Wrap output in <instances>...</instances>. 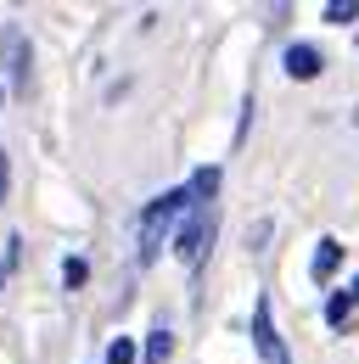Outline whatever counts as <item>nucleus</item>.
<instances>
[{
  "instance_id": "4468645a",
  "label": "nucleus",
  "mask_w": 359,
  "mask_h": 364,
  "mask_svg": "<svg viewBox=\"0 0 359 364\" xmlns=\"http://www.w3.org/2000/svg\"><path fill=\"white\" fill-rule=\"evenodd\" d=\"M354 303H359V280H354Z\"/></svg>"
},
{
  "instance_id": "6e6552de",
  "label": "nucleus",
  "mask_w": 359,
  "mask_h": 364,
  "mask_svg": "<svg viewBox=\"0 0 359 364\" xmlns=\"http://www.w3.org/2000/svg\"><path fill=\"white\" fill-rule=\"evenodd\" d=\"M348 314H354V291H337V297L326 303V319H331V325H348Z\"/></svg>"
},
{
  "instance_id": "20e7f679",
  "label": "nucleus",
  "mask_w": 359,
  "mask_h": 364,
  "mask_svg": "<svg viewBox=\"0 0 359 364\" xmlns=\"http://www.w3.org/2000/svg\"><path fill=\"white\" fill-rule=\"evenodd\" d=\"M0 50H6V68H11L17 90H28V50H23V34H17V28H6V34H0Z\"/></svg>"
},
{
  "instance_id": "9d476101",
  "label": "nucleus",
  "mask_w": 359,
  "mask_h": 364,
  "mask_svg": "<svg viewBox=\"0 0 359 364\" xmlns=\"http://www.w3.org/2000/svg\"><path fill=\"white\" fill-rule=\"evenodd\" d=\"M107 364H135V342H130V336H113V348H107Z\"/></svg>"
},
{
  "instance_id": "39448f33",
  "label": "nucleus",
  "mask_w": 359,
  "mask_h": 364,
  "mask_svg": "<svg viewBox=\"0 0 359 364\" xmlns=\"http://www.w3.org/2000/svg\"><path fill=\"white\" fill-rule=\"evenodd\" d=\"M286 73H292V79H314V73H320V50L314 46H292L286 50Z\"/></svg>"
},
{
  "instance_id": "f8f14e48",
  "label": "nucleus",
  "mask_w": 359,
  "mask_h": 364,
  "mask_svg": "<svg viewBox=\"0 0 359 364\" xmlns=\"http://www.w3.org/2000/svg\"><path fill=\"white\" fill-rule=\"evenodd\" d=\"M326 17H331V23H348V17H359V6H354V0H331Z\"/></svg>"
},
{
  "instance_id": "0eeeda50",
  "label": "nucleus",
  "mask_w": 359,
  "mask_h": 364,
  "mask_svg": "<svg viewBox=\"0 0 359 364\" xmlns=\"http://www.w3.org/2000/svg\"><path fill=\"white\" fill-rule=\"evenodd\" d=\"M214 191H219V168H197V180H191V202H197V208H208V202H214Z\"/></svg>"
},
{
  "instance_id": "423d86ee",
  "label": "nucleus",
  "mask_w": 359,
  "mask_h": 364,
  "mask_svg": "<svg viewBox=\"0 0 359 364\" xmlns=\"http://www.w3.org/2000/svg\"><path fill=\"white\" fill-rule=\"evenodd\" d=\"M337 264H343V241H320L314 247V280H331Z\"/></svg>"
},
{
  "instance_id": "ddd939ff",
  "label": "nucleus",
  "mask_w": 359,
  "mask_h": 364,
  "mask_svg": "<svg viewBox=\"0 0 359 364\" xmlns=\"http://www.w3.org/2000/svg\"><path fill=\"white\" fill-rule=\"evenodd\" d=\"M0 202H6V151H0Z\"/></svg>"
},
{
  "instance_id": "1a4fd4ad",
  "label": "nucleus",
  "mask_w": 359,
  "mask_h": 364,
  "mask_svg": "<svg viewBox=\"0 0 359 364\" xmlns=\"http://www.w3.org/2000/svg\"><path fill=\"white\" fill-rule=\"evenodd\" d=\"M146 364H169V331H163V325H157L152 342H146Z\"/></svg>"
},
{
  "instance_id": "f03ea898",
  "label": "nucleus",
  "mask_w": 359,
  "mask_h": 364,
  "mask_svg": "<svg viewBox=\"0 0 359 364\" xmlns=\"http://www.w3.org/2000/svg\"><path fill=\"white\" fill-rule=\"evenodd\" d=\"M208 241H214V213L208 208H197L191 213V225L180 230V264H202V252H208Z\"/></svg>"
},
{
  "instance_id": "7ed1b4c3",
  "label": "nucleus",
  "mask_w": 359,
  "mask_h": 364,
  "mask_svg": "<svg viewBox=\"0 0 359 364\" xmlns=\"http://www.w3.org/2000/svg\"><path fill=\"white\" fill-rule=\"evenodd\" d=\"M253 342H259V359H264V364H292V359H286V348H281V336H275L269 297H259V309H253Z\"/></svg>"
},
{
  "instance_id": "9b49d317",
  "label": "nucleus",
  "mask_w": 359,
  "mask_h": 364,
  "mask_svg": "<svg viewBox=\"0 0 359 364\" xmlns=\"http://www.w3.org/2000/svg\"><path fill=\"white\" fill-rule=\"evenodd\" d=\"M85 274H90L85 258H68V264H62V280H68V286H85Z\"/></svg>"
},
{
  "instance_id": "f257e3e1",
  "label": "nucleus",
  "mask_w": 359,
  "mask_h": 364,
  "mask_svg": "<svg viewBox=\"0 0 359 364\" xmlns=\"http://www.w3.org/2000/svg\"><path fill=\"white\" fill-rule=\"evenodd\" d=\"M185 208H191V191H163L146 208V219H140V264H157V252H163V241H169V230H175V219Z\"/></svg>"
}]
</instances>
